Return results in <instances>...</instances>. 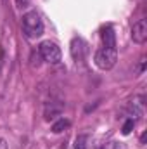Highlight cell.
I'll list each match as a JSON object with an SVG mask.
<instances>
[{
	"instance_id": "1",
	"label": "cell",
	"mask_w": 147,
	"mask_h": 149,
	"mask_svg": "<svg viewBox=\"0 0 147 149\" xmlns=\"http://www.w3.org/2000/svg\"><path fill=\"white\" fill-rule=\"evenodd\" d=\"M23 33L28 38H38L43 35V23L35 10L26 12L23 16Z\"/></svg>"
},
{
	"instance_id": "9",
	"label": "cell",
	"mask_w": 147,
	"mask_h": 149,
	"mask_svg": "<svg viewBox=\"0 0 147 149\" xmlns=\"http://www.w3.org/2000/svg\"><path fill=\"white\" fill-rule=\"evenodd\" d=\"M133 125H135V121H133V120H126V121H125V125H123V135H128V134L133 130Z\"/></svg>"
},
{
	"instance_id": "11",
	"label": "cell",
	"mask_w": 147,
	"mask_h": 149,
	"mask_svg": "<svg viewBox=\"0 0 147 149\" xmlns=\"http://www.w3.org/2000/svg\"><path fill=\"white\" fill-rule=\"evenodd\" d=\"M16 5H17L19 9H24V7L30 5V0H16Z\"/></svg>"
},
{
	"instance_id": "12",
	"label": "cell",
	"mask_w": 147,
	"mask_h": 149,
	"mask_svg": "<svg viewBox=\"0 0 147 149\" xmlns=\"http://www.w3.org/2000/svg\"><path fill=\"white\" fill-rule=\"evenodd\" d=\"M0 149H7V142H5L2 137H0Z\"/></svg>"
},
{
	"instance_id": "2",
	"label": "cell",
	"mask_w": 147,
	"mask_h": 149,
	"mask_svg": "<svg viewBox=\"0 0 147 149\" xmlns=\"http://www.w3.org/2000/svg\"><path fill=\"white\" fill-rule=\"evenodd\" d=\"M118 61V52L116 49H109V47H102L97 50L95 54V64L101 68V70H112L114 64Z\"/></svg>"
},
{
	"instance_id": "6",
	"label": "cell",
	"mask_w": 147,
	"mask_h": 149,
	"mask_svg": "<svg viewBox=\"0 0 147 149\" xmlns=\"http://www.w3.org/2000/svg\"><path fill=\"white\" fill-rule=\"evenodd\" d=\"M102 42H104V47H109V49H116V35H114V30L111 26H106L102 30Z\"/></svg>"
},
{
	"instance_id": "10",
	"label": "cell",
	"mask_w": 147,
	"mask_h": 149,
	"mask_svg": "<svg viewBox=\"0 0 147 149\" xmlns=\"http://www.w3.org/2000/svg\"><path fill=\"white\" fill-rule=\"evenodd\" d=\"M102 149H125V146L121 142H107Z\"/></svg>"
},
{
	"instance_id": "8",
	"label": "cell",
	"mask_w": 147,
	"mask_h": 149,
	"mask_svg": "<svg viewBox=\"0 0 147 149\" xmlns=\"http://www.w3.org/2000/svg\"><path fill=\"white\" fill-rule=\"evenodd\" d=\"M73 149H87V135H80L74 142Z\"/></svg>"
},
{
	"instance_id": "5",
	"label": "cell",
	"mask_w": 147,
	"mask_h": 149,
	"mask_svg": "<svg viewBox=\"0 0 147 149\" xmlns=\"http://www.w3.org/2000/svg\"><path fill=\"white\" fill-rule=\"evenodd\" d=\"M85 52H87V45L81 38H74L71 42V56H73L76 61H81L85 57Z\"/></svg>"
},
{
	"instance_id": "7",
	"label": "cell",
	"mask_w": 147,
	"mask_h": 149,
	"mask_svg": "<svg viewBox=\"0 0 147 149\" xmlns=\"http://www.w3.org/2000/svg\"><path fill=\"white\" fill-rule=\"evenodd\" d=\"M69 125H71L69 120H64V118H62V120H59V121H55V123L52 125V132H54V134H61V132H64Z\"/></svg>"
},
{
	"instance_id": "3",
	"label": "cell",
	"mask_w": 147,
	"mask_h": 149,
	"mask_svg": "<svg viewBox=\"0 0 147 149\" xmlns=\"http://www.w3.org/2000/svg\"><path fill=\"white\" fill-rule=\"evenodd\" d=\"M38 50H40L42 59L47 61V63H50V64H57L61 61V49H59L57 43H54L50 40L42 42L40 47H38Z\"/></svg>"
},
{
	"instance_id": "4",
	"label": "cell",
	"mask_w": 147,
	"mask_h": 149,
	"mask_svg": "<svg viewBox=\"0 0 147 149\" xmlns=\"http://www.w3.org/2000/svg\"><path fill=\"white\" fill-rule=\"evenodd\" d=\"M132 40L135 43H144L147 40V21L146 19H140L139 23L133 24V28H132Z\"/></svg>"
}]
</instances>
